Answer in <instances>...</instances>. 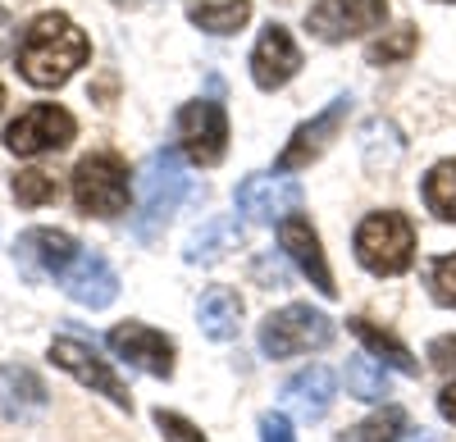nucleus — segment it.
Listing matches in <instances>:
<instances>
[{
    "instance_id": "nucleus-30",
    "label": "nucleus",
    "mask_w": 456,
    "mask_h": 442,
    "mask_svg": "<svg viewBox=\"0 0 456 442\" xmlns=\"http://www.w3.org/2000/svg\"><path fill=\"white\" fill-rule=\"evenodd\" d=\"M260 442H297V433H292V424H288V415H260Z\"/></svg>"
},
{
    "instance_id": "nucleus-35",
    "label": "nucleus",
    "mask_w": 456,
    "mask_h": 442,
    "mask_svg": "<svg viewBox=\"0 0 456 442\" xmlns=\"http://www.w3.org/2000/svg\"><path fill=\"white\" fill-rule=\"evenodd\" d=\"M114 5H137V0H114Z\"/></svg>"
},
{
    "instance_id": "nucleus-32",
    "label": "nucleus",
    "mask_w": 456,
    "mask_h": 442,
    "mask_svg": "<svg viewBox=\"0 0 456 442\" xmlns=\"http://www.w3.org/2000/svg\"><path fill=\"white\" fill-rule=\"evenodd\" d=\"M10 42H14V19H10L5 5H0V55H10Z\"/></svg>"
},
{
    "instance_id": "nucleus-3",
    "label": "nucleus",
    "mask_w": 456,
    "mask_h": 442,
    "mask_svg": "<svg viewBox=\"0 0 456 442\" xmlns=\"http://www.w3.org/2000/svg\"><path fill=\"white\" fill-rule=\"evenodd\" d=\"M69 188H73V205H78L83 214L119 219L128 210V201H133V173L114 151H92V156L78 160Z\"/></svg>"
},
{
    "instance_id": "nucleus-8",
    "label": "nucleus",
    "mask_w": 456,
    "mask_h": 442,
    "mask_svg": "<svg viewBox=\"0 0 456 442\" xmlns=\"http://www.w3.org/2000/svg\"><path fill=\"white\" fill-rule=\"evenodd\" d=\"M384 19H388V0H315L306 10V32L338 46L347 36H365L374 28H384Z\"/></svg>"
},
{
    "instance_id": "nucleus-10",
    "label": "nucleus",
    "mask_w": 456,
    "mask_h": 442,
    "mask_svg": "<svg viewBox=\"0 0 456 442\" xmlns=\"http://www.w3.org/2000/svg\"><path fill=\"white\" fill-rule=\"evenodd\" d=\"M105 342H110V351L119 356V360L137 365L142 374L174 379V342L160 334V328H151L142 319H124V324H114L110 334H105Z\"/></svg>"
},
{
    "instance_id": "nucleus-22",
    "label": "nucleus",
    "mask_w": 456,
    "mask_h": 442,
    "mask_svg": "<svg viewBox=\"0 0 456 442\" xmlns=\"http://www.w3.org/2000/svg\"><path fill=\"white\" fill-rule=\"evenodd\" d=\"M402 429H406V411H402V406H384V411L365 415L361 424L342 429L338 442H397Z\"/></svg>"
},
{
    "instance_id": "nucleus-12",
    "label": "nucleus",
    "mask_w": 456,
    "mask_h": 442,
    "mask_svg": "<svg viewBox=\"0 0 456 442\" xmlns=\"http://www.w3.org/2000/svg\"><path fill=\"white\" fill-rule=\"evenodd\" d=\"M238 214L251 219V224H283V219L301 205V188L288 182L283 173H247L238 182Z\"/></svg>"
},
{
    "instance_id": "nucleus-7",
    "label": "nucleus",
    "mask_w": 456,
    "mask_h": 442,
    "mask_svg": "<svg viewBox=\"0 0 456 442\" xmlns=\"http://www.w3.org/2000/svg\"><path fill=\"white\" fill-rule=\"evenodd\" d=\"M73 137H78V119L64 105H28L5 128V151L10 156H46V151H64Z\"/></svg>"
},
{
    "instance_id": "nucleus-28",
    "label": "nucleus",
    "mask_w": 456,
    "mask_h": 442,
    "mask_svg": "<svg viewBox=\"0 0 456 442\" xmlns=\"http://www.w3.org/2000/svg\"><path fill=\"white\" fill-rule=\"evenodd\" d=\"M429 287H434V301H438V306L456 310V251H452V255H443V261L434 265Z\"/></svg>"
},
{
    "instance_id": "nucleus-29",
    "label": "nucleus",
    "mask_w": 456,
    "mask_h": 442,
    "mask_svg": "<svg viewBox=\"0 0 456 442\" xmlns=\"http://www.w3.org/2000/svg\"><path fill=\"white\" fill-rule=\"evenodd\" d=\"M219 242H224V246H233V242H238V233L228 229V224H215L206 237L197 233L192 242H187V261H219V255H215V246H219Z\"/></svg>"
},
{
    "instance_id": "nucleus-5",
    "label": "nucleus",
    "mask_w": 456,
    "mask_h": 442,
    "mask_svg": "<svg viewBox=\"0 0 456 442\" xmlns=\"http://www.w3.org/2000/svg\"><path fill=\"white\" fill-rule=\"evenodd\" d=\"M333 342V319L315 306H283L260 324V351L288 360V356H306V351H324Z\"/></svg>"
},
{
    "instance_id": "nucleus-6",
    "label": "nucleus",
    "mask_w": 456,
    "mask_h": 442,
    "mask_svg": "<svg viewBox=\"0 0 456 442\" xmlns=\"http://www.w3.org/2000/svg\"><path fill=\"white\" fill-rule=\"evenodd\" d=\"M178 151L201 169H215L228 151V115L219 100H187L178 109Z\"/></svg>"
},
{
    "instance_id": "nucleus-26",
    "label": "nucleus",
    "mask_w": 456,
    "mask_h": 442,
    "mask_svg": "<svg viewBox=\"0 0 456 442\" xmlns=\"http://www.w3.org/2000/svg\"><path fill=\"white\" fill-rule=\"evenodd\" d=\"M415 46H420V32H415V23H402L393 32H384L379 42H370V64H393V60H406L415 55Z\"/></svg>"
},
{
    "instance_id": "nucleus-1",
    "label": "nucleus",
    "mask_w": 456,
    "mask_h": 442,
    "mask_svg": "<svg viewBox=\"0 0 456 442\" xmlns=\"http://www.w3.org/2000/svg\"><path fill=\"white\" fill-rule=\"evenodd\" d=\"M92 46H87V32L73 23L60 10L37 14L23 28V42H19V73L32 87H64L73 73L87 64Z\"/></svg>"
},
{
    "instance_id": "nucleus-4",
    "label": "nucleus",
    "mask_w": 456,
    "mask_h": 442,
    "mask_svg": "<svg viewBox=\"0 0 456 442\" xmlns=\"http://www.w3.org/2000/svg\"><path fill=\"white\" fill-rule=\"evenodd\" d=\"M356 261L379 274V278H397L415 261V224L402 210H374L361 219L356 229Z\"/></svg>"
},
{
    "instance_id": "nucleus-18",
    "label": "nucleus",
    "mask_w": 456,
    "mask_h": 442,
    "mask_svg": "<svg viewBox=\"0 0 456 442\" xmlns=\"http://www.w3.org/2000/svg\"><path fill=\"white\" fill-rule=\"evenodd\" d=\"M283 401H288V411L297 420H306V424L324 420L329 406H333V374L324 370V365H311V370H301L297 379H288Z\"/></svg>"
},
{
    "instance_id": "nucleus-31",
    "label": "nucleus",
    "mask_w": 456,
    "mask_h": 442,
    "mask_svg": "<svg viewBox=\"0 0 456 442\" xmlns=\"http://www.w3.org/2000/svg\"><path fill=\"white\" fill-rule=\"evenodd\" d=\"M429 365L434 370H456V338H434L429 342Z\"/></svg>"
},
{
    "instance_id": "nucleus-19",
    "label": "nucleus",
    "mask_w": 456,
    "mask_h": 442,
    "mask_svg": "<svg viewBox=\"0 0 456 442\" xmlns=\"http://www.w3.org/2000/svg\"><path fill=\"white\" fill-rule=\"evenodd\" d=\"M197 324L210 342H228L238 338V324H242V301L238 292L228 287H206V297L197 301Z\"/></svg>"
},
{
    "instance_id": "nucleus-36",
    "label": "nucleus",
    "mask_w": 456,
    "mask_h": 442,
    "mask_svg": "<svg viewBox=\"0 0 456 442\" xmlns=\"http://www.w3.org/2000/svg\"><path fill=\"white\" fill-rule=\"evenodd\" d=\"M0 109H5V87H0Z\"/></svg>"
},
{
    "instance_id": "nucleus-17",
    "label": "nucleus",
    "mask_w": 456,
    "mask_h": 442,
    "mask_svg": "<svg viewBox=\"0 0 456 442\" xmlns=\"http://www.w3.org/2000/svg\"><path fill=\"white\" fill-rule=\"evenodd\" d=\"M46 401H51L46 383L28 365H0V415L5 420H19V424L37 420L46 411Z\"/></svg>"
},
{
    "instance_id": "nucleus-27",
    "label": "nucleus",
    "mask_w": 456,
    "mask_h": 442,
    "mask_svg": "<svg viewBox=\"0 0 456 442\" xmlns=\"http://www.w3.org/2000/svg\"><path fill=\"white\" fill-rule=\"evenodd\" d=\"M151 420H156V429L165 433V442H210V438H206V433H201L192 420L178 415V411H165V406H160Z\"/></svg>"
},
{
    "instance_id": "nucleus-20",
    "label": "nucleus",
    "mask_w": 456,
    "mask_h": 442,
    "mask_svg": "<svg viewBox=\"0 0 456 442\" xmlns=\"http://www.w3.org/2000/svg\"><path fill=\"white\" fill-rule=\"evenodd\" d=\"M347 328L361 338V347H365L374 360L393 365V370H397V374H406V379L420 374V360L411 356V347H406L397 334H388V328H379V324H370V319H347Z\"/></svg>"
},
{
    "instance_id": "nucleus-25",
    "label": "nucleus",
    "mask_w": 456,
    "mask_h": 442,
    "mask_svg": "<svg viewBox=\"0 0 456 442\" xmlns=\"http://www.w3.org/2000/svg\"><path fill=\"white\" fill-rule=\"evenodd\" d=\"M14 201L28 210L51 205V201H60V182L46 169H23V173H14Z\"/></svg>"
},
{
    "instance_id": "nucleus-9",
    "label": "nucleus",
    "mask_w": 456,
    "mask_h": 442,
    "mask_svg": "<svg viewBox=\"0 0 456 442\" xmlns=\"http://www.w3.org/2000/svg\"><path fill=\"white\" fill-rule=\"evenodd\" d=\"M51 365H60V370H64L69 379H78L83 388L110 397L119 411H133V397H128L124 379L114 374V365H105L101 351L87 347L83 338H55V342H51Z\"/></svg>"
},
{
    "instance_id": "nucleus-33",
    "label": "nucleus",
    "mask_w": 456,
    "mask_h": 442,
    "mask_svg": "<svg viewBox=\"0 0 456 442\" xmlns=\"http://www.w3.org/2000/svg\"><path fill=\"white\" fill-rule=\"evenodd\" d=\"M438 411H443V420H452V424H456V383H447V388H443Z\"/></svg>"
},
{
    "instance_id": "nucleus-14",
    "label": "nucleus",
    "mask_w": 456,
    "mask_h": 442,
    "mask_svg": "<svg viewBox=\"0 0 456 442\" xmlns=\"http://www.w3.org/2000/svg\"><path fill=\"white\" fill-rule=\"evenodd\" d=\"M279 246L283 255L297 265V274H306L315 292H324V297H338V283H333V269L324 261V246H320V233L311 229V219L306 214H288L283 224H279Z\"/></svg>"
},
{
    "instance_id": "nucleus-34",
    "label": "nucleus",
    "mask_w": 456,
    "mask_h": 442,
    "mask_svg": "<svg viewBox=\"0 0 456 442\" xmlns=\"http://www.w3.org/2000/svg\"><path fill=\"white\" fill-rule=\"evenodd\" d=\"M406 442H434V438H429V433H425V429H420V433H411V438H406Z\"/></svg>"
},
{
    "instance_id": "nucleus-11",
    "label": "nucleus",
    "mask_w": 456,
    "mask_h": 442,
    "mask_svg": "<svg viewBox=\"0 0 456 442\" xmlns=\"http://www.w3.org/2000/svg\"><path fill=\"white\" fill-rule=\"evenodd\" d=\"M347 109H352V96H333L315 119H306L292 137H288V146L279 151V160H274V169L279 173H292V169H306L311 160H320L329 146H333V137L342 133V119H347Z\"/></svg>"
},
{
    "instance_id": "nucleus-21",
    "label": "nucleus",
    "mask_w": 456,
    "mask_h": 442,
    "mask_svg": "<svg viewBox=\"0 0 456 442\" xmlns=\"http://www.w3.org/2000/svg\"><path fill=\"white\" fill-rule=\"evenodd\" d=\"M187 19L210 36H228L251 19V0H197V5L187 10Z\"/></svg>"
},
{
    "instance_id": "nucleus-37",
    "label": "nucleus",
    "mask_w": 456,
    "mask_h": 442,
    "mask_svg": "<svg viewBox=\"0 0 456 442\" xmlns=\"http://www.w3.org/2000/svg\"><path fill=\"white\" fill-rule=\"evenodd\" d=\"M443 5H456V0H443Z\"/></svg>"
},
{
    "instance_id": "nucleus-13",
    "label": "nucleus",
    "mask_w": 456,
    "mask_h": 442,
    "mask_svg": "<svg viewBox=\"0 0 456 442\" xmlns=\"http://www.w3.org/2000/svg\"><path fill=\"white\" fill-rule=\"evenodd\" d=\"M78 242L60 229H28L19 242H14V265L23 278L42 283V278H64V269L78 261Z\"/></svg>"
},
{
    "instance_id": "nucleus-15",
    "label": "nucleus",
    "mask_w": 456,
    "mask_h": 442,
    "mask_svg": "<svg viewBox=\"0 0 456 442\" xmlns=\"http://www.w3.org/2000/svg\"><path fill=\"white\" fill-rule=\"evenodd\" d=\"M301 73V46L292 42V32L283 23H270L260 32V42L251 51V78L260 92H279Z\"/></svg>"
},
{
    "instance_id": "nucleus-16",
    "label": "nucleus",
    "mask_w": 456,
    "mask_h": 442,
    "mask_svg": "<svg viewBox=\"0 0 456 442\" xmlns=\"http://www.w3.org/2000/svg\"><path fill=\"white\" fill-rule=\"evenodd\" d=\"M60 283H64V292L73 301L92 306V310H105L114 297H119V274L110 269L105 255H87V251H78V261L64 269Z\"/></svg>"
},
{
    "instance_id": "nucleus-24",
    "label": "nucleus",
    "mask_w": 456,
    "mask_h": 442,
    "mask_svg": "<svg viewBox=\"0 0 456 442\" xmlns=\"http://www.w3.org/2000/svg\"><path fill=\"white\" fill-rule=\"evenodd\" d=\"M347 392L356 401H384L388 397V370L374 356H352L347 360Z\"/></svg>"
},
{
    "instance_id": "nucleus-2",
    "label": "nucleus",
    "mask_w": 456,
    "mask_h": 442,
    "mask_svg": "<svg viewBox=\"0 0 456 442\" xmlns=\"http://www.w3.org/2000/svg\"><path fill=\"white\" fill-rule=\"evenodd\" d=\"M187 197V173H183V160L174 156V151H156V156H146V165L137 169V178H133V201H137V219H133V229H137V237L142 242H151L156 237L169 219H174V210H178V201Z\"/></svg>"
},
{
    "instance_id": "nucleus-23",
    "label": "nucleus",
    "mask_w": 456,
    "mask_h": 442,
    "mask_svg": "<svg viewBox=\"0 0 456 442\" xmlns=\"http://www.w3.org/2000/svg\"><path fill=\"white\" fill-rule=\"evenodd\" d=\"M425 205L443 224H456V160H438L425 173Z\"/></svg>"
}]
</instances>
